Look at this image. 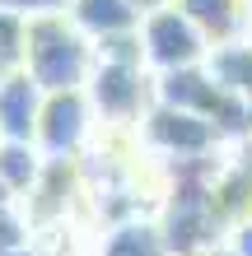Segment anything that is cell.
Here are the masks:
<instances>
[{"label": "cell", "mask_w": 252, "mask_h": 256, "mask_svg": "<svg viewBox=\"0 0 252 256\" xmlns=\"http://www.w3.org/2000/svg\"><path fill=\"white\" fill-rule=\"evenodd\" d=\"M24 70L33 74V84L42 94L84 88L89 74H94V42H89L66 14H38V19H28Z\"/></svg>", "instance_id": "1"}, {"label": "cell", "mask_w": 252, "mask_h": 256, "mask_svg": "<svg viewBox=\"0 0 252 256\" xmlns=\"http://www.w3.org/2000/svg\"><path fill=\"white\" fill-rule=\"evenodd\" d=\"M89 108L98 126H126L136 130L140 116L154 108V74L145 66H122V61H94V74L84 84Z\"/></svg>", "instance_id": "2"}, {"label": "cell", "mask_w": 252, "mask_h": 256, "mask_svg": "<svg viewBox=\"0 0 252 256\" xmlns=\"http://www.w3.org/2000/svg\"><path fill=\"white\" fill-rule=\"evenodd\" d=\"M140 56H145L150 74H173L187 66H205L210 42L201 38V28L177 5H164V10H150L140 19Z\"/></svg>", "instance_id": "3"}, {"label": "cell", "mask_w": 252, "mask_h": 256, "mask_svg": "<svg viewBox=\"0 0 252 256\" xmlns=\"http://www.w3.org/2000/svg\"><path fill=\"white\" fill-rule=\"evenodd\" d=\"M94 130H98V116L89 108V94L84 88H70V94H47L42 102V116H38V154L42 158H75L84 154V144H94Z\"/></svg>", "instance_id": "4"}, {"label": "cell", "mask_w": 252, "mask_h": 256, "mask_svg": "<svg viewBox=\"0 0 252 256\" xmlns=\"http://www.w3.org/2000/svg\"><path fill=\"white\" fill-rule=\"evenodd\" d=\"M42 102H47V94L33 84V74H28L24 66L10 70V74H0V140H24V144H33Z\"/></svg>", "instance_id": "5"}, {"label": "cell", "mask_w": 252, "mask_h": 256, "mask_svg": "<svg viewBox=\"0 0 252 256\" xmlns=\"http://www.w3.org/2000/svg\"><path fill=\"white\" fill-rule=\"evenodd\" d=\"M210 47H229V42L252 38V0H173Z\"/></svg>", "instance_id": "6"}, {"label": "cell", "mask_w": 252, "mask_h": 256, "mask_svg": "<svg viewBox=\"0 0 252 256\" xmlns=\"http://www.w3.org/2000/svg\"><path fill=\"white\" fill-rule=\"evenodd\" d=\"M66 19L75 24L89 42H103V38L136 33L145 14L131 5V0H70V5H66Z\"/></svg>", "instance_id": "7"}, {"label": "cell", "mask_w": 252, "mask_h": 256, "mask_svg": "<svg viewBox=\"0 0 252 256\" xmlns=\"http://www.w3.org/2000/svg\"><path fill=\"white\" fill-rule=\"evenodd\" d=\"M205 70L215 74L219 88H229L233 98L252 102V38L229 42V47H210V56H205Z\"/></svg>", "instance_id": "8"}, {"label": "cell", "mask_w": 252, "mask_h": 256, "mask_svg": "<svg viewBox=\"0 0 252 256\" xmlns=\"http://www.w3.org/2000/svg\"><path fill=\"white\" fill-rule=\"evenodd\" d=\"M70 0H0L5 14H19V19H38V14H66Z\"/></svg>", "instance_id": "9"}, {"label": "cell", "mask_w": 252, "mask_h": 256, "mask_svg": "<svg viewBox=\"0 0 252 256\" xmlns=\"http://www.w3.org/2000/svg\"><path fill=\"white\" fill-rule=\"evenodd\" d=\"M233 163H238L243 172H252V135H247V140L238 144V158H233Z\"/></svg>", "instance_id": "10"}, {"label": "cell", "mask_w": 252, "mask_h": 256, "mask_svg": "<svg viewBox=\"0 0 252 256\" xmlns=\"http://www.w3.org/2000/svg\"><path fill=\"white\" fill-rule=\"evenodd\" d=\"M140 14H150V10H164V5H173V0H131Z\"/></svg>", "instance_id": "11"}]
</instances>
